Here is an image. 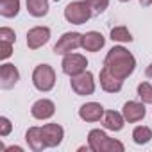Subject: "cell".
Returning a JSON list of instances; mask_svg holds the SVG:
<instances>
[{"instance_id":"6da1fadb","label":"cell","mask_w":152,"mask_h":152,"mask_svg":"<svg viewBox=\"0 0 152 152\" xmlns=\"http://www.w3.org/2000/svg\"><path fill=\"white\" fill-rule=\"evenodd\" d=\"M104 66L113 73V75H116L118 79H127L129 75L134 72V68H136V59H134V56L127 50V48H124V47H113L109 52H107V56H106V61H104Z\"/></svg>"},{"instance_id":"7a4b0ae2","label":"cell","mask_w":152,"mask_h":152,"mask_svg":"<svg viewBox=\"0 0 152 152\" xmlns=\"http://www.w3.org/2000/svg\"><path fill=\"white\" fill-rule=\"evenodd\" d=\"M88 147L93 152H124V143L118 140L109 138L104 131L93 129L88 134Z\"/></svg>"},{"instance_id":"3957f363","label":"cell","mask_w":152,"mask_h":152,"mask_svg":"<svg viewBox=\"0 0 152 152\" xmlns=\"http://www.w3.org/2000/svg\"><path fill=\"white\" fill-rule=\"evenodd\" d=\"M91 6L88 4V0L86 2H83V0H77V2H72L66 6L64 9V18L73 23V25H83L86 23L90 18H91Z\"/></svg>"},{"instance_id":"277c9868","label":"cell","mask_w":152,"mask_h":152,"mask_svg":"<svg viewBox=\"0 0 152 152\" xmlns=\"http://www.w3.org/2000/svg\"><path fill=\"white\" fill-rule=\"evenodd\" d=\"M32 83L39 91H50L56 84V72L48 64H38L32 72Z\"/></svg>"},{"instance_id":"5b68a950","label":"cell","mask_w":152,"mask_h":152,"mask_svg":"<svg viewBox=\"0 0 152 152\" xmlns=\"http://www.w3.org/2000/svg\"><path fill=\"white\" fill-rule=\"evenodd\" d=\"M70 84H72V90L77 93V95H81V97L91 95V93L95 91L93 73H91V72H86V70H84L83 73H79V75H73L72 81H70Z\"/></svg>"},{"instance_id":"8992f818","label":"cell","mask_w":152,"mask_h":152,"mask_svg":"<svg viewBox=\"0 0 152 152\" xmlns=\"http://www.w3.org/2000/svg\"><path fill=\"white\" fill-rule=\"evenodd\" d=\"M79 47H83V34H79V32H64L59 38V41L56 43L54 52L61 54V56H66V54H70L72 50L79 48Z\"/></svg>"},{"instance_id":"52a82bcc","label":"cell","mask_w":152,"mask_h":152,"mask_svg":"<svg viewBox=\"0 0 152 152\" xmlns=\"http://www.w3.org/2000/svg\"><path fill=\"white\" fill-rule=\"evenodd\" d=\"M61 66H63V72H64L66 75L73 77V75H79V73H83V72L86 70L88 61H86V57L81 56V54H72V52H70V54L64 56Z\"/></svg>"},{"instance_id":"ba28073f","label":"cell","mask_w":152,"mask_h":152,"mask_svg":"<svg viewBox=\"0 0 152 152\" xmlns=\"http://www.w3.org/2000/svg\"><path fill=\"white\" fill-rule=\"evenodd\" d=\"M63 136H64V131L57 124H47L41 127V138L45 147H57L63 141Z\"/></svg>"},{"instance_id":"9c48e42d","label":"cell","mask_w":152,"mask_h":152,"mask_svg":"<svg viewBox=\"0 0 152 152\" xmlns=\"http://www.w3.org/2000/svg\"><path fill=\"white\" fill-rule=\"evenodd\" d=\"M48 39H50V29L48 27H34L27 32V47L31 50L43 47L45 43H48Z\"/></svg>"},{"instance_id":"30bf717a","label":"cell","mask_w":152,"mask_h":152,"mask_svg":"<svg viewBox=\"0 0 152 152\" xmlns=\"http://www.w3.org/2000/svg\"><path fill=\"white\" fill-rule=\"evenodd\" d=\"M20 81V73L15 64L6 63L0 68V88L2 90H11L16 83Z\"/></svg>"},{"instance_id":"8fae6325","label":"cell","mask_w":152,"mask_h":152,"mask_svg":"<svg viewBox=\"0 0 152 152\" xmlns=\"http://www.w3.org/2000/svg\"><path fill=\"white\" fill-rule=\"evenodd\" d=\"M122 84H124V81L118 79L116 75H113L106 66L100 70V86H102L104 91H107V93H118L122 90Z\"/></svg>"},{"instance_id":"7c38bea8","label":"cell","mask_w":152,"mask_h":152,"mask_svg":"<svg viewBox=\"0 0 152 152\" xmlns=\"http://www.w3.org/2000/svg\"><path fill=\"white\" fill-rule=\"evenodd\" d=\"M31 113H32V116H34L36 120H47V118L54 116V113H56V106H54L52 100H48V99H41V100H38V102L32 104Z\"/></svg>"},{"instance_id":"4fadbf2b","label":"cell","mask_w":152,"mask_h":152,"mask_svg":"<svg viewBox=\"0 0 152 152\" xmlns=\"http://www.w3.org/2000/svg\"><path fill=\"white\" fill-rule=\"evenodd\" d=\"M145 113H147L145 106H143V104H140V102H134V100L125 102V104H124V111H122V115H124L125 122H129V124L140 122V120L145 116Z\"/></svg>"},{"instance_id":"5bb4252c","label":"cell","mask_w":152,"mask_h":152,"mask_svg":"<svg viewBox=\"0 0 152 152\" xmlns=\"http://www.w3.org/2000/svg\"><path fill=\"white\" fill-rule=\"evenodd\" d=\"M79 116L84 122H99L104 116V107L97 102H88L84 106H81L79 109Z\"/></svg>"},{"instance_id":"9a60e30c","label":"cell","mask_w":152,"mask_h":152,"mask_svg":"<svg viewBox=\"0 0 152 152\" xmlns=\"http://www.w3.org/2000/svg\"><path fill=\"white\" fill-rule=\"evenodd\" d=\"M106 43V38L97 32V31H90L86 34H83V48L88 52H99Z\"/></svg>"},{"instance_id":"2e32d148","label":"cell","mask_w":152,"mask_h":152,"mask_svg":"<svg viewBox=\"0 0 152 152\" xmlns=\"http://www.w3.org/2000/svg\"><path fill=\"white\" fill-rule=\"evenodd\" d=\"M25 140H27L29 147H31L34 152H39V150L47 148L45 143H43V138H41V127H31V129L25 132Z\"/></svg>"},{"instance_id":"e0dca14e","label":"cell","mask_w":152,"mask_h":152,"mask_svg":"<svg viewBox=\"0 0 152 152\" xmlns=\"http://www.w3.org/2000/svg\"><path fill=\"white\" fill-rule=\"evenodd\" d=\"M124 124H125L124 115H120L116 111L104 113V127L106 129H109V131H122L124 129Z\"/></svg>"},{"instance_id":"ac0fdd59","label":"cell","mask_w":152,"mask_h":152,"mask_svg":"<svg viewBox=\"0 0 152 152\" xmlns=\"http://www.w3.org/2000/svg\"><path fill=\"white\" fill-rule=\"evenodd\" d=\"M27 11L32 16L41 18L48 13V2L47 0H27Z\"/></svg>"},{"instance_id":"d6986e66","label":"cell","mask_w":152,"mask_h":152,"mask_svg":"<svg viewBox=\"0 0 152 152\" xmlns=\"http://www.w3.org/2000/svg\"><path fill=\"white\" fill-rule=\"evenodd\" d=\"M20 11V0H0V15L4 18H13Z\"/></svg>"},{"instance_id":"ffe728a7","label":"cell","mask_w":152,"mask_h":152,"mask_svg":"<svg viewBox=\"0 0 152 152\" xmlns=\"http://www.w3.org/2000/svg\"><path fill=\"white\" fill-rule=\"evenodd\" d=\"M150 138H152V131H150V127H147V125H138V127L132 131V140H134V143H138V145L148 143Z\"/></svg>"},{"instance_id":"44dd1931","label":"cell","mask_w":152,"mask_h":152,"mask_svg":"<svg viewBox=\"0 0 152 152\" xmlns=\"http://www.w3.org/2000/svg\"><path fill=\"white\" fill-rule=\"evenodd\" d=\"M111 39L113 41H120V43H129V41H132V34L124 25H120V27L111 29Z\"/></svg>"},{"instance_id":"7402d4cb","label":"cell","mask_w":152,"mask_h":152,"mask_svg":"<svg viewBox=\"0 0 152 152\" xmlns=\"http://www.w3.org/2000/svg\"><path fill=\"white\" fill-rule=\"evenodd\" d=\"M138 97L143 100V104H152V86L148 83L138 84Z\"/></svg>"},{"instance_id":"603a6c76","label":"cell","mask_w":152,"mask_h":152,"mask_svg":"<svg viewBox=\"0 0 152 152\" xmlns=\"http://www.w3.org/2000/svg\"><path fill=\"white\" fill-rule=\"evenodd\" d=\"M88 4L91 6L95 13H104L109 6V0H88Z\"/></svg>"},{"instance_id":"cb8c5ba5","label":"cell","mask_w":152,"mask_h":152,"mask_svg":"<svg viewBox=\"0 0 152 152\" xmlns=\"http://www.w3.org/2000/svg\"><path fill=\"white\" fill-rule=\"evenodd\" d=\"M15 39H16V34H15L13 29H9V27H2V29H0V41L15 43Z\"/></svg>"},{"instance_id":"d4e9b609","label":"cell","mask_w":152,"mask_h":152,"mask_svg":"<svg viewBox=\"0 0 152 152\" xmlns=\"http://www.w3.org/2000/svg\"><path fill=\"white\" fill-rule=\"evenodd\" d=\"M0 59H7L11 54H13V43L9 41H0Z\"/></svg>"},{"instance_id":"484cf974","label":"cell","mask_w":152,"mask_h":152,"mask_svg":"<svg viewBox=\"0 0 152 152\" xmlns=\"http://www.w3.org/2000/svg\"><path fill=\"white\" fill-rule=\"evenodd\" d=\"M11 129H13V125H11L9 118H6V116L0 118V136H7L11 132Z\"/></svg>"},{"instance_id":"4316f807","label":"cell","mask_w":152,"mask_h":152,"mask_svg":"<svg viewBox=\"0 0 152 152\" xmlns=\"http://www.w3.org/2000/svg\"><path fill=\"white\" fill-rule=\"evenodd\" d=\"M140 4L143 7H148V6H152V0H140Z\"/></svg>"},{"instance_id":"83f0119b","label":"cell","mask_w":152,"mask_h":152,"mask_svg":"<svg viewBox=\"0 0 152 152\" xmlns=\"http://www.w3.org/2000/svg\"><path fill=\"white\" fill-rule=\"evenodd\" d=\"M7 152H22V148L20 147H9V148H6Z\"/></svg>"},{"instance_id":"f1b7e54d","label":"cell","mask_w":152,"mask_h":152,"mask_svg":"<svg viewBox=\"0 0 152 152\" xmlns=\"http://www.w3.org/2000/svg\"><path fill=\"white\" fill-rule=\"evenodd\" d=\"M147 75H148V77H152V63H150L148 68H147Z\"/></svg>"},{"instance_id":"f546056e","label":"cell","mask_w":152,"mask_h":152,"mask_svg":"<svg viewBox=\"0 0 152 152\" xmlns=\"http://www.w3.org/2000/svg\"><path fill=\"white\" fill-rule=\"evenodd\" d=\"M120 2H129V0H120Z\"/></svg>"},{"instance_id":"4dcf8cb0","label":"cell","mask_w":152,"mask_h":152,"mask_svg":"<svg viewBox=\"0 0 152 152\" xmlns=\"http://www.w3.org/2000/svg\"><path fill=\"white\" fill-rule=\"evenodd\" d=\"M56 2H57V0H56Z\"/></svg>"}]
</instances>
